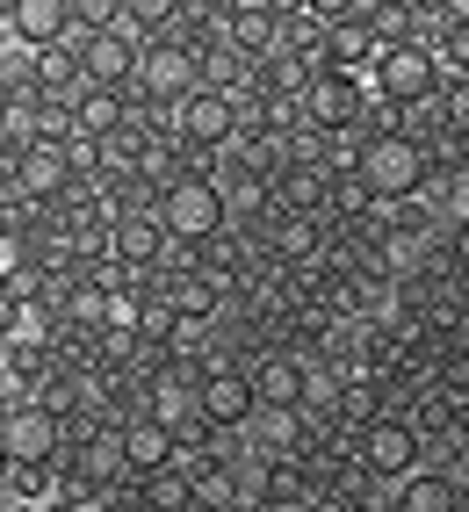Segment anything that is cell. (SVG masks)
I'll use <instances>...</instances> for the list:
<instances>
[{
  "mask_svg": "<svg viewBox=\"0 0 469 512\" xmlns=\"http://www.w3.org/2000/svg\"><path fill=\"white\" fill-rule=\"evenodd\" d=\"M152 217L166 231V246H203V238L224 231V195H217V174L210 166H181L174 181L152 188Z\"/></svg>",
  "mask_w": 469,
  "mask_h": 512,
  "instance_id": "1",
  "label": "cell"
},
{
  "mask_svg": "<svg viewBox=\"0 0 469 512\" xmlns=\"http://www.w3.org/2000/svg\"><path fill=\"white\" fill-rule=\"evenodd\" d=\"M433 80H441V65H433V51L419 44V37H405V44H376L368 51V65H361V87H368V101H383V109H419V101L433 94Z\"/></svg>",
  "mask_w": 469,
  "mask_h": 512,
  "instance_id": "2",
  "label": "cell"
},
{
  "mask_svg": "<svg viewBox=\"0 0 469 512\" xmlns=\"http://www.w3.org/2000/svg\"><path fill=\"white\" fill-rule=\"evenodd\" d=\"M166 130H174V138L210 166V159L231 145V130H239V101H231L224 87H210V80H195L174 109H166Z\"/></svg>",
  "mask_w": 469,
  "mask_h": 512,
  "instance_id": "3",
  "label": "cell"
},
{
  "mask_svg": "<svg viewBox=\"0 0 469 512\" xmlns=\"http://www.w3.org/2000/svg\"><path fill=\"white\" fill-rule=\"evenodd\" d=\"M354 462L368 469V476H405L426 448H419V426H412V412L405 404H383V412H368L354 433Z\"/></svg>",
  "mask_w": 469,
  "mask_h": 512,
  "instance_id": "4",
  "label": "cell"
},
{
  "mask_svg": "<svg viewBox=\"0 0 469 512\" xmlns=\"http://www.w3.org/2000/svg\"><path fill=\"white\" fill-rule=\"evenodd\" d=\"M58 440L65 419L44 397H8V412H0V455L8 462H58Z\"/></svg>",
  "mask_w": 469,
  "mask_h": 512,
  "instance_id": "5",
  "label": "cell"
},
{
  "mask_svg": "<svg viewBox=\"0 0 469 512\" xmlns=\"http://www.w3.org/2000/svg\"><path fill=\"white\" fill-rule=\"evenodd\" d=\"M361 109H368V87H361V73H347V65H318V73H311V87L296 94V116H304L311 130L354 123Z\"/></svg>",
  "mask_w": 469,
  "mask_h": 512,
  "instance_id": "6",
  "label": "cell"
},
{
  "mask_svg": "<svg viewBox=\"0 0 469 512\" xmlns=\"http://www.w3.org/2000/svg\"><path fill=\"white\" fill-rule=\"evenodd\" d=\"M73 51H80V80L130 87V65H138V29H123V22H94V29H73Z\"/></svg>",
  "mask_w": 469,
  "mask_h": 512,
  "instance_id": "7",
  "label": "cell"
},
{
  "mask_svg": "<svg viewBox=\"0 0 469 512\" xmlns=\"http://www.w3.org/2000/svg\"><path fill=\"white\" fill-rule=\"evenodd\" d=\"M166 231L152 210H116L109 217V267H123V275H159L166 267Z\"/></svg>",
  "mask_w": 469,
  "mask_h": 512,
  "instance_id": "8",
  "label": "cell"
},
{
  "mask_svg": "<svg viewBox=\"0 0 469 512\" xmlns=\"http://www.w3.org/2000/svg\"><path fill=\"white\" fill-rule=\"evenodd\" d=\"M116 455H123V476H145V469L181 462V448H174V426H166V419H152V412H123V419H116Z\"/></svg>",
  "mask_w": 469,
  "mask_h": 512,
  "instance_id": "9",
  "label": "cell"
},
{
  "mask_svg": "<svg viewBox=\"0 0 469 512\" xmlns=\"http://www.w3.org/2000/svg\"><path fill=\"white\" fill-rule=\"evenodd\" d=\"M0 22H8V44H65L73 37V0H0Z\"/></svg>",
  "mask_w": 469,
  "mask_h": 512,
  "instance_id": "10",
  "label": "cell"
},
{
  "mask_svg": "<svg viewBox=\"0 0 469 512\" xmlns=\"http://www.w3.org/2000/svg\"><path fill=\"white\" fill-rule=\"evenodd\" d=\"M217 44H231L239 58H267L275 51V0H231V8H217Z\"/></svg>",
  "mask_w": 469,
  "mask_h": 512,
  "instance_id": "11",
  "label": "cell"
},
{
  "mask_svg": "<svg viewBox=\"0 0 469 512\" xmlns=\"http://www.w3.org/2000/svg\"><path fill=\"white\" fill-rule=\"evenodd\" d=\"M65 109H73V130H87V138H109V130L130 116V87H102V80H80L73 94H65Z\"/></svg>",
  "mask_w": 469,
  "mask_h": 512,
  "instance_id": "12",
  "label": "cell"
},
{
  "mask_svg": "<svg viewBox=\"0 0 469 512\" xmlns=\"http://www.w3.org/2000/svg\"><path fill=\"white\" fill-rule=\"evenodd\" d=\"M368 51H376V37H368L361 8H354V15H340V22H325V65H347V73H361Z\"/></svg>",
  "mask_w": 469,
  "mask_h": 512,
  "instance_id": "13",
  "label": "cell"
},
{
  "mask_svg": "<svg viewBox=\"0 0 469 512\" xmlns=\"http://www.w3.org/2000/svg\"><path fill=\"white\" fill-rule=\"evenodd\" d=\"M361 22H368V37H376V44H405L419 29V15L405 8V0H361Z\"/></svg>",
  "mask_w": 469,
  "mask_h": 512,
  "instance_id": "14",
  "label": "cell"
},
{
  "mask_svg": "<svg viewBox=\"0 0 469 512\" xmlns=\"http://www.w3.org/2000/svg\"><path fill=\"white\" fill-rule=\"evenodd\" d=\"M116 22L138 29V37H166L181 22V0H116Z\"/></svg>",
  "mask_w": 469,
  "mask_h": 512,
  "instance_id": "15",
  "label": "cell"
},
{
  "mask_svg": "<svg viewBox=\"0 0 469 512\" xmlns=\"http://www.w3.org/2000/svg\"><path fill=\"white\" fill-rule=\"evenodd\" d=\"M304 8H311L318 22H340V15H354V8H361V0H304Z\"/></svg>",
  "mask_w": 469,
  "mask_h": 512,
  "instance_id": "16",
  "label": "cell"
},
{
  "mask_svg": "<svg viewBox=\"0 0 469 512\" xmlns=\"http://www.w3.org/2000/svg\"><path fill=\"white\" fill-rule=\"evenodd\" d=\"M412 15H448V8H469V0H405Z\"/></svg>",
  "mask_w": 469,
  "mask_h": 512,
  "instance_id": "17",
  "label": "cell"
},
{
  "mask_svg": "<svg viewBox=\"0 0 469 512\" xmlns=\"http://www.w3.org/2000/svg\"><path fill=\"white\" fill-rule=\"evenodd\" d=\"M8 116H15V80L0 73V123H8Z\"/></svg>",
  "mask_w": 469,
  "mask_h": 512,
  "instance_id": "18",
  "label": "cell"
},
{
  "mask_svg": "<svg viewBox=\"0 0 469 512\" xmlns=\"http://www.w3.org/2000/svg\"><path fill=\"white\" fill-rule=\"evenodd\" d=\"M0 51H8V22H0Z\"/></svg>",
  "mask_w": 469,
  "mask_h": 512,
  "instance_id": "19",
  "label": "cell"
},
{
  "mask_svg": "<svg viewBox=\"0 0 469 512\" xmlns=\"http://www.w3.org/2000/svg\"><path fill=\"white\" fill-rule=\"evenodd\" d=\"M0 412H8V397H0Z\"/></svg>",
  "mask_w": 469,
  "mask_h": 512,
  "instance_id": "20",
  "label": "cell"
},
{
  "mask_svg": "<svg viewBox=\"0 0 469 512\" xmlns=\"http://www.w3.org/2000/svg\"><path fill=\"white\" fill-rule=\"evenodd\" d=\"M217 8H231V0H217Z\"/></svg>",
  "mask_w": 469,
  "mask_h": 512,
  "instance_id": "21",
  "label": "cell"
}]
</instances>
